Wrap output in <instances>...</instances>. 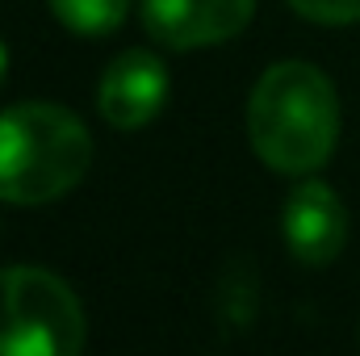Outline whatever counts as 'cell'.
<instances>
[{
	"label": "cell",
	"instance_id": "1",
	"mask_svg": "<svg viewBox=\"0 0 360 356\" xmlns=\"http://www.w3.org/2000/svg\"><path fill=\"white\" fill-rule=\"evenodd\" d=\"M248 139L281 177L319 172L340 143V96L327 72L302 59L272 63L248 96Z\"/></svg>",
	"mask_w": 360,
	"mask_h": 356
},
{
	"label": "cell",
	"instance_id": "2",
	"mask_svg": "<svg viewBox=\"0 0 360 356\" xmlns=\"http://www.w3.org/2000/svg\"><path fill=\"white\" fill-rule=\"evenodd\" d=\"M92 164L89 126L51 101L0 109V201L46 205L68 197Z\"/></svg>",
	"mask_w": 360,
	"mask_h": 356
},
{
	"label": "cell",
	"instance_id": "3",
	"mask_svg": "<svg viewBox=\"0 0 360 356\" xmlns=\"http://www.w3.org/2000/svg\"><path fill=\"white\" fill-rule=\"evenodd\" d=\"M84 306L46 268H0V356H76Z\"/></svg>",
	"mask_w": 360,
	"mask_h": 356
},
{
	"label": "cell",
	"instance_id": "4",
	"mask_svg": "<svg viewBox=\"0 0 360 356\" xmlns=\"http://www.w3.org/2000/svg\"><path fill=\"white\" fill-rule=\"evenodd\" d=\"M281 235H285V248L297 265H331L348 243V210H344L340 193L323 180L293 184L285 205H281Z\"/></svg>",
	"mask_w": 360,
	"mask_h": 356
},
{
	"label": "cell",
	"instance_id": "5",
	"mask_svg": "<svg viewBox=\"0 0 360 356\" xmlns=\"http://www.w3.org/2000/svg\"><path fill=\"white\" fill-rule=\"evenodd\" d=\"M256 0H143V25L172 51L231 42L252 25Z\"/></svg>",
	"mask_w": 360,
	"mask_h": 356
},
{
	"label": "cell",
	"instance_id": "6",
	"mask_svg": "<svg viewBox=\"0 0 360 356\" xmlns=\"http://www.w3.org/2000/svg\"><path fill=\"white\" fill-rule=\"evenodd\" d=\"M168 101V68L160 55L147 51H122L105 76H101V117L113 130H143L147 122H155V113Z\"/></svg>",
	"mask_w": 360,
	"mask_h": 356
},
{
	"label": "cell",
	"instance_id": "7",
	"mask_svg": "<svg viewBox=\"0 0 360 356\" xmlns=\"http://www.w3.org/2000/svg\"><path fill=\"white\" fill-rule=\"evenodd\" d=\"M214 314L226 336L252 331L260 314V272L248 256H231L214 281Z\"/></svg>",
	"mask_w": 360,
	"mask_h": 356
},
{
	"label": "cell",
	"instance_id": "8",
	"mask_svg": "<svg viewBox=\"0 0 360 356\" xmlns=\"http://www.w3.org/2000/svg\"><path fill=\"white\" fill-rule=\"evenodd\" d=\"M46 4H51V13L59 17L63 30L84 34V38L113 34L130 13V0H46Z\"/></svg>",
	"mask_w": 360,
	"mask_h": 356
},
{
	"label": "cell",
	"instance_id": "9",
	"mask_svg": "<svg viewBox=\"0 0 360 356\" xmlns=\"http://www.w3.org/2000/svg\"><path fill=\"white\" fill-rule=\"evenodd\" d=\"M293 13L319 25H356L360 21V0H289Z\"/></svg>",
	"mask_w": 360,
	"mask_h": 356
},
{
	"label": "cell",
	"instance_id": "10",
	"mask_svg": "<svg viewBox=\"0 0 360 356\" xmlns=\"http://www.w3.org/2000/svg\"><path fill=\"white\" fill-rule=\"evenodd\" d=\"M4 72H8V51H4V42H0V80H4Z\"/></svg>",
	"mask_w": 360,
	"mask_h": 356
}]
</instances>
